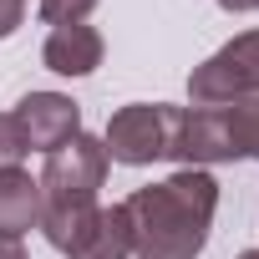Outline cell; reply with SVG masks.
<instances>
[{"instance_id":"6","label":"cell","mask_w":259,"mask_h":259,"mask_svg":"<svg viewBox=\"0 0 259 259\" xmlns=\"http://www.w3.org/2000/svg\"><path fill=\"white\" fill-rule=\"evenodd\" d=\"M102 56H107V41H102V31L87 26V21H76V26H51V36H46V46H41V61H46V71H56V76H92V71L102 66Z\"/></svg>"},{"instance_id":"11","label":"cell","mask_w":259,"mask_h":259,"mask_svg":"<svg viewBox=\"0 0 259 259\" xmlns=\"http://www.w3.org/2000/svg\"><path fill=\"white\" fill-rule=\"evenodd\" d=\"M21 21H26V0H0V41L16 36Z\"/></svg>"},{"instance_id":"15","label":"cell","mask_w":259,"mask_h":259,"mask_svg":"<svg viewBox=\"0 0 259 259\" xmlns=\"http://www.w3.org/2000/svg\"><path fill=\"white\" fill-rule=\"evenodd\" d=\"M239 259H259V249H244V254H239Z\"/></svg>"},{"instance_id":"10","label":"cell","mask_w":259,"mask_h":259,"mask_svg":"<svg viewBox=\"0 0 259 259\" xmlns=\"http://www.w3.org/2000/svg\"><path fill=\"white\" fill-rule=\"evenodd\" d=\"M97 6H102V0H41L36 16H41L46 26H76V21H87Z\"/></svg>"},{"instance_id":"1","label":"cell","mask_w":259,"mask_h":259,"mask_svg":"<svg viewBox=\"0 0 259 259\" xmlns=\"http://www.w3.org/2000/svg\"><path fill=\"white\" fill-rule=\"evenodd\" d=\"M138 259H198L219 213V183L208 168H178L163 183L122 198Z\"/></svg>"},{"instance_id":"12","label":"cell","mask_w":259,"mask_h":259,"mask_svg":"<svg viewBox=\"0 0 259 259\" xmlns=\"http://www.w3.org/2000/svg\"><path fill=\"white\" fill-rule=\"evenodd\" d=\"M0 163H21V148H16V138H11L6 117H0Z\"/></svg>"},{"instance_id":"9","label":"cell","mask_w":259,"mask_h":259,"mask_svg":"<svg viewBox=\"0 0 259 259\" xmlns=\"http://www.w3.org/2000/svg\"><path fill=\"white\" fill-rule=\"evenodd\" d=\"M219 112H224V127H229L234 158H259V97L219 102Z\"/></svg>"},{"instance_id":"2","label":"cell","mask_w":259,"mask_h":259,"mask_svg":"<svg viewBox=\"0 0 259 259\" xmlns=\"http://www.w3.org/2000/svg\"><path fill=\"white\" fill-rule=\"evenodd\" d=\"M107 148L92 133H76L71 143H61L56 153H46L41 168V208H87L97 203V188L107 183Z\"/></svg>"},{"instance_id":"13","label":"cell","mask_w":259,"mask_h":259,"mask_svg":"<svg viewBox=\"0 0 259 259\" xmlns=\"http://www.w3.org/2000/svg\"><path fill=\"white\" fill-rule=\"evenodd\" d=\"M0 259H31V254H26L21 239H6V234H0Z\"/></svg>"},{"instance_id":"3","label":"cell","mask_w":259,"mask_h":259,"mask_svg":"<svg viewBox=\"0 0 259 259\" xmlns=\"http://www.w3.org/2000/svg\"><path fill=\"white\" fill-rule=\"evenodd\" d=\"M188 97H193V107H219V102L259 97V31L234 36V41L219 46L203 66H193Z\"/></svg>"},{"instance_id":"4","label":"cell","mask_w":259,"mask_h":259,"mask_svg":"<svg viewBox=\"0 0 259 259\" xmlns=\"http://www.w3.org/2000/svg\"><path fill=\"white\" fill-rule=\"evenodd\" d=\"M6 127H11L21 158L26 153H56L61 143H71L81 133V107L66 92H31L6 112Z\"/></svg>"},{"instance_id":"7","label":"cell","mask_w":259,"mask_h":259,"mask_svg":"<svg viewBox=\"0 0 259 259\" xmlns=\"http://www.w3.org/2000/svg\"><path fill=\"white\" fill-rule=\"evenodd\" d=\"M41 224V183L21 163H0V234L21 239Z\"/></svg>"},{"instance_id":"8","label":"cell","mask_w":259,"mask_h":259,"mask_svg":"<svg viewBox=\"0 0 259 259\" xmlns=\"http://www.w3.org/2000/svg\"><path fill=\"white\" fill-rule=\"evenodd\" d=\"M66 259H133V229H127L122 203H112V208L97 203L92 224L81 229V239L71 244Z\"/></svg>"},{"instance_id":"5","label":"cell","mask_w":259,"mask_h":259,"mask_svg":"<svg viewBox=\"0 0 259 259\" xmlns=\"http://www.w3.org/2000/svg\"><path fill=\"white\" fill-rule=\"evenodd\" d=\"M102 148H107V163H122V168H148L168 158V102H133L112 112Z\"/></svg>"},{"instance_id":"14","label":"cell","mask_w":259,"mask_h":259,"mask_svg":"<svg viewBox=\"0 0 259 259\" xmlns=\"http://www.w3.org/2000/svg\"><path fill=\"white\" fill-rule=\"evenodd\" d=\"M224 11H234V16H244V11H259V0H219Z\"/></svg>"}]
</instances>
